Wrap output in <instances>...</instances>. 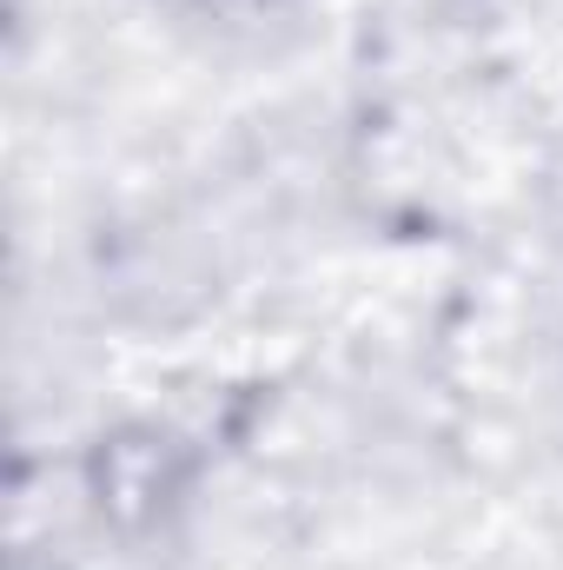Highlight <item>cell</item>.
<instances>
[{
	"mask_svg": "<svg viewBox=\"0 0 563 570\" xmlns=\"http://www.w3.org/2000/svg\"><path fill=\"white\" fill-rule=\"evenodd\" d=\"M186 478H192L186 444H179L172 431H159V425L107 431V438L93 444V458H87V491H93L100 518H113L120 531L159 524V518L179 504Z\"/></svg>",
	"mask_w": 563,
	"mask_h": 570,
	"instance_id": "cell-1",
	"label": "cell"
}]
</instances>
